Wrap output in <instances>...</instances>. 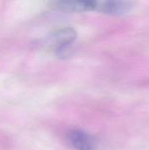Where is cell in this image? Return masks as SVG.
<instances>
[{
    "label": "cell",
    "mask_w": 149,
    "mask_h": 150,
    "mask_svg": "<svg viewBox=\"0 0 149 150\" xmlns=\"http://www.w3.org/2000/svg\"><path fill=\"white\" fill-rule=\"evenodd\" d=\"M76 38V31L71 27H64L61 28L52 34L47 39V43L50 45V47H54L56 54H60L62 51L67 50L68 46L72 43Z\"/></svg>",
    "instance_id": "1"
},
{
    "label": "cell",
    "mask_w": 149,
    "mask_h": 150,
    "mask_svg": "<svg viewBox=\"0 0 149 150\" xmlns=\"http://www.w3.org/2000/svg\"><path fill=\"white\" fill-rule=\"evenodd\" d=\"M97 1H58L52 4V7L55 10L62 11H97Z\"/></svg>",
    "instance_id": "2"
},
{
    "label": "cell",
    "mask_w": 149,
    "mask_h": 150,
    "mask_svg": "<svg viewBox=\"0 0 149 150\" xmlns=\"http://www.w3.org/2000/svg\"><path fill=\"white\" fill-rule=\"evenodd\" d=\"M133 8V3L129 1H97V11L110 15H123Z\"/></svg>",
    "instance_id": "3"
},
{
    "label": "cell",
    "mask_w": 149,
    "mask_h": 150,
    "mask_svg": "<svg viewBox=\"0 0 149 150\" xmlns=\"http://www.w3.org/2000/svg\"><path fill=\"white\" fill-rule=\"evenodd\" d=\"M68 141L77 150H92V139L81 130H73L68 134Z\"/></svg>",
    "instance_id": "4"
}]
</instances>
